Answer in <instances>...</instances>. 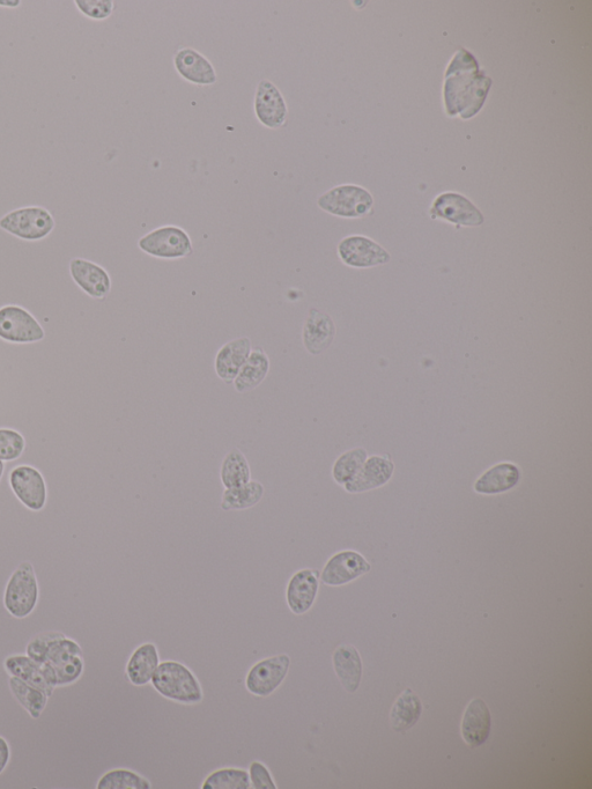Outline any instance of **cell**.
Masks as SVG:
<instances>
[{"instance_id": "cell-33", "label": "cell", "mask_w": 592, "mask_h": 789, "mask_svg": "<svg viewBox=\"0 0 592 789\" xmlns=\"http://www.w3.org/2000/svg\"><path fill=\"white\" fill-rule=\"evenodd\" d=\"M99 789H151L152 785L138 773L129 770H113L103 776L98 783Z\"/></svg>"}, {"instance_id": "cell-30", "label": "cell", "mask_w": 592, "mask_h": 789, "mask_svg": "<svg viewBox=\"0 0 592 789\" xmlns=\"http://www.w3.org/2000/svg\"><path fill=\"white\" fill-rule=\"evenodd\" d=\"M9 684L13 696L33 719H39L48 704V695L39 688L11 676Z\"/></svg>"}, {"instance_id": "cell-17", "label": "cell", "mask_w": 592, "mask_h": 789, "mask_svg": "<svg viewBox=\"0 0 592 789\" xmlns=\"http://www.w3.org/2000/svg\"><path fill=\"white\" fill-rule=\"evenodd\" d=\"M336 337V324L327 313L312 308L302 330V342L310 355L327 351Z\"/></svg>"}, {"instance_id": "cell-12", "label": "cell", "mask_w": 592, "mask_h": 789, "mask_svg": "<svg viewBox=\"0 0 592 789\" xmlns=\"http://www.w3.org/2000/svg\"><path fill=\"white\" fill-rule=\"evenodd\" d=\"M431 217L464 227H477L485 221L483 213L469 198L456 193H444L436 197L432 204Z\"/></svg>"}, {"instance_id": "cell-16", "label": "cell", "mask_w": 592, "mask_h": 789, "mask_svg": "<svg viewBox=\"0 0 592 789\" xmlns=\"http://www.w3.org/2000/svg\"><path fill=\"white\" fill-rule=\"evenodd\" d=\"M320 589V574L316 570L303 569L292 575L286 588L288 608L295 615L306 614L313 608Z\"/></svg>"}, {"instance_id": "cell-26", "label": "cell", "mask_w": 592, "mask_h": 789, "mask_svg": "<svg viewBox=\"0 0 592 789\" xmlns=\"http://www.w3.org/2000/svg\"><path fill=\"white\" fill-rule=\"evenodd\" d=\"M4 667L11 676L34 685V687L46 692L48 697L54 695L55 688L48 683L46 677L42 674L40 666L28 655L9 656L4 662Z\"/></svg>"}, {"instance_id": "cell-23", "label": "cell", "mask_w": 592, "mask_h": 789, "mask_svg": "<svg viewBox=\"0 0 592 789\" xmlns=\"http://www.w3.org/2000/svg\"><path fill=\"white\" fill-rule=\"evenodd\" d=\"M521 481V471L513 463H500L487 470L475 484L481 494H498L515 488Z\"/></svg>"}, {"instance_id": "cell-31", "label": "cell", "mask_w": 592, "mask_h": 789, "mask_svg": "<svg viewBox=\"0 0 592 789\" xmlns=\"http://www.w3.org/2000/svg\"><path fill=\"white\" fill-rule=\"evenodd\" d=\"M367 460L364 448H355L340 455L332 467V477L339 485H345L357 476L359 470Z\"/></svg>"}, {"instance_id": "cell-36", "label": "cell", "mask_w": 592, "mask_h": 789, "mask_svg": "<svg viewBox=\"0 0 592 789\" xmlns=\"http://www.w3.org/2000/svg\"><path fill=\"white\" fill-rule=\"evenodd\" d=\"M249 778L250 784L256 789L277 788L275 780H273L270 771L262 763L254 762L250 765Z\"/></svg>"}, {"instance_id": "cell-5", "label": "cell", "mask_w": 592, "mask_h": 789, "mask_svg": "<svg viewBox=\"0 0 592 789\" xmlns=\"http://www.w3.org/2000/svg\"><path fill=\"white\" fill-rule=\"evenodd\" d=\"M39 582L32 563H21L7 581L4 606L14 618H26L39 602Z\"/></svg>"}, {"instance_id": "cell-2", "label": "cell", "mask_w": 592, "mask_h": 789, "mask_svg": "<svg viewBox=\"0 0 592 789\" xmlns=\"http://www.w3.org/2000/svg\"><path fill=\"white\" fill-rule=\"evenodd\" d=\"M471 57L468 51H460L447 73V75H453L451 78L448 77L446 84L448 112L450 115L461 112L462 119H470L471 116L478 113L485 101L488 87L491 85L490 79L480 75L472 80L465 79L473 66L477 65L476 60H473L464 71Z\"/></svg>"}, {"instance_id": "cell-27", "label": "cell", "mask_w": 592, "mask_h": 789, "mask_svg": "<svg viewBox=\"0 0 592 789\" xmlns=\"http://www.w3.org/2000/svg\"><path fill=\"white\" fill-rule=\"evenodd\" d=\"M423 704L420 698L411 689H406L392 706L390 719L392 728L396 732H403L412 728L420 719Z\"/></svg>"}, {"instance_id": "cell-28", "label": "cell", "mask_w": 592, "mask_h": 789, "mask_svg": "<svg viewBox=\"0 0 592 789\" xmlns=\"http://www.w3.org/2000/svg\"><path fill=\"white\" fill-rule=\"evenodd\" d=\"M265 488L261 482L250 481L239 488L226 489L222 493V511H244L256 506L264 497Z\"/></svg>"}, {"instance_id": "cell-9", "label": "cell", "mask_w": 592, "mask_h": 789, "mask_svg": "<svg viewBox=\"0 0 592 789\" xmlns=\"http://www.w3.org/2000/svg\"><path fill=\"white\" fill-rule=\"evenodd\" d=\"M338 256L347 267L369 269L390 262L391 256L379 243L362 235H351L339 242Z\"/></svg>"}, {"instance_id": "cell-29", "label": "cell", "mask_w": 592, "mask_h": 789, "mask_svg": "<svg viewBox=\"0 0 592 789\" xmlns=\"http://www.w3.org/2000/svg\"><path fill=\"white\" fill-rule=\"evenodd\" d=\"M220 479L225 489L239 488L251 481V469L246 455L234 448L222 460Z\"/></svg>"}, {"instance_id": "cell-14", "label": "cell", "mask_w": 592, "mask_h": 789, "mask_svg": "<svg viewBox=\"0 0 592 789\" xmlns=\"http://www.w3.org/2000/svg\"><path fill=\"white\" fill-rule=\"evenodd\" d=\"M254 107L257 120L264 127L269 129L284 127L288 114L286 101L278 87L270 80L264 79L258 84Z\"/></svg>"}, {"instance_id": "cell-34", "label": "cell", "mask_w": 592, "mask_h": 789, "mask_svg": "<svg viewBox=\"0 0 592 789\" xmlns=\"http://www.w3.org/2000/svg\"><path fill=\"white\" fill-rule=\"evenodd\" d=\"M25 448L24 435L12 429H0V460L16 461L24 454Z\"/></svg>"}, {"instance_id": "cell-20", "label": "cell", "mask_w": 592, "mask_h": 789, "mask_svg": "<svg viewBox=\"0 0 592 789\" xmlns=\"http://www.w3.org/2000/svg\"><path fill=\"white\" fill-rule=\"evenodd\" d=\"M250 353L251 341L248 337L233 339L222 346L214 360V370L219 378L226 383H233Z\"/></svg>"}, {"instance_id": "cell-21", "label": "cell", "mask_w": 592, "mask_h": 789, "mask_svg": "<svg viewBox=\"0 0 592 789\" xmlns=\"http://www.w3.org/2000/svg\"><path fill=\"white\" fill-rule=\"evenodd\" d=\"M394 474V464L386 457L373 456L366 460L357 476L344 485L347 492L361 493L380 488L390 481Z\"/></svg>"}, {"instance_id": "cell-8", "label": "cell", "mask_w": 592, "mask_h": 789, "mask_svg": "<svg viewBox=\"0 0 592 789\" xmlns=\"http://www.w3.org/2000/svg\"><path fill=\"white\" fill-rule=\"evenodd\" d=\"M142 252L162 260H177L194 253L189 234L177 226L159 227L138 241Z\"/></svg>"}, {"instance_id": "cell-15", "label": "cell", "mask_w": 592, "mask_h": 789, "mask_svg": "<svg viewBox=\"0 0 592 789\" xmlns=\"http://www.w3.org/2000/svg\"><path fill=\"white\" fill-rule=\"evenodd\" d=\"M71 278L81 291L92 299H105L111 291V278L108 271L85 258H72L70 265Z\"/></svg>"}, {"instance_id": "cell-10", "label": "cell", "mask_w": 592, "mask_h": 789, "mask_svg": "<svg viewBox=\"0 0 592 789\" xmlns=\"http://www.w3.org/2000/svg\"><path fill=\"white\" fill-rule=\"evenodd\" d=\"M290 667L291 659L287 654H279L257 662L249 670L246 678L248 691L258 697L272 695L285 681Z\"/></svg>"}, {"instance_id": "cell-7", "label": "cell", "mask_w": 592, "mask_h": 789, "mask_svg": "<svg viewBox=\"0 0 592 789\" xmlns=\"http://www.w3.org/2000/svg\"><path fill=\"white\" fill-rule=\"evenodd\" d=\"M46 337L42 324L26 308L18 305L0 307V339L12 344H32Z\"/></svg>"}, {"instance_id": "cell-38", "label": "cell", "mask_w": 592, "mask_h": 789, "mask_svg": "<svg viewBox=\"0 0 592 789\" xmlns=\"http://www.w3.org/2000/svg\"><path fill=\"white\" fill-rule=\"evenodd\" d=\"M5 464L2 460H0V479H2L4 475Z\"/></svg>"}, {"instance_id": "cell-35", "label": "cell", "mask_w": 592, "mask_h": 789, "mask_svg": "<svg viewBox=\"0 0 592 789\" xmlns=\"http://www.w3.org/2000/svg\"><path fill=\"white\" fill-rule=\"evenodd\" d=\"M80 13L92 20H106L115 9L113 0H76L74 2Z\"/></svg>"}, {"instance_id": "cell-32", "label": "cell", "mask_w": 592, "mask_h": 789, "mask_svg": "<svg viewBox=\"0 0 592 789\" xmlns=\"http://www.w3.org/2000/svg\"><path fill=\"white\" fill-rule=\"evenodd\" d=\"M251 787L249 773L239 769H222L210 774L203 789H248Z\"/></svg>"}, {"instance_id": "cell-19", "label": "cell", "mask_w": 592, "mask_h": 789, "mask_svg": "<svg viewBox=\"0 0 592 789\" xmlns=\"http://www.w3.org/2000/svg\"><path fill=\"white\" fill-rule=\"evenodd\" d=\"M491 712L483 699H475L466 707L462 721V736L472 748L483 746L490 737Z\"/></svg>"}, {"instance_id": "cell-1", "label": "cell", "mask_w": 592, "mask_h": 789, "mask_svg": "<svg viewBox=\"0 0 592 789\" xmlns=\"http://www.w3.org/2000/svg\"><path fill=\"white\" fill-rule=\"evenodd\" d=\"M26 654L40 666L55 689L76 683L84 673L83 650L77 641L61 632L39 634L29 641Z\"/></svg>"}, {"instance_id": "cell-3", "label": "cell", "mask_w": 592, "mask_h": 789, "mask_svg": "<svg viewBox=\"0 0 592 789\" xmlns=\"http://www.w3.org/2000/svg\"><path fill=\"white\" fill-rule=\"evenodd\" d=\"M161 696L182 704L202 702L203 691L191 670L176 661L160 663L151 680Z\"/></svg>"}, {"instance_id": "cell-18", "label": "cell", "mask_w": 592, "mask_h": 789, "mask_svg": "<svg viewBox=\"0 0 592 789\" xmlns=\"http://www.w3.org/2000/svg\"><path fill=\"white\" fill-rule=\"evenodd\" d=\"M174 65L177 73L191 84L210 86L217 83L216 69L195 49L185 48L177 51Z\"/></svg>"}, {"instance_id": "cell-11", "label": "cell", "mask_w": 592, "mask_h": 789, "mask_svg": "<svg viewBox=\"0 0 592 789\" xmlns=\"http://www.w3.org/2000/svg\"><path fill=\"white\" fill-rule=\"evenodd\" d=\"M9 482L13 493L28 510L39 512L46 506L47 483L39 470L26 464L16 467L11 471Z\"/></svg>"}, {"instance_id": "cell-22", "label": "cell", "mask_w": 592, "mask_h": 789, "mask_svg": "<svg viewBox=\"0 0 592 789\" xmlns=\"http://www.w3.org/2000/svg\"><path fill=\"white\" fill-rule=\"evenodd\" d=\"M333 667L347 692L358 690L362 678V661L357 648L342 645L333 653Z\"/></svg>"}, {"instance_id": "cell-6", "label": "cell", "mask_w": 592, "mask_h": 789, "mask_svg": "<svg viewBox=\"0 0 592 789\" xmlns=\"http://www.w3.org/2000/svg\"><path fill=\"white\" fill-rule=\"evenodd\" d=\"M318 208L329 215L357 219L366 217L372 211L374 198L365 188L344 184L330 189L317 199Z\"/></svg>"}, {"instance_id": "cell-24", "label": "cell", "mask_w": 592, "mask_h": 789, "mask_svg": "<svg viewBox=\"0 0 592 789\" xmlns=\"http://www.w3.org/2000/svg\"><path fill=\"white\" fill-rule=\"evenodd\" d=\"M270 372V359L261 349L251 351L246 364L243 365L234 380L236 392L249 393L256 389L266 379Z\"/></svg>"}, {"instance_id": "cell-4", "label": "cell", "mask_w": 592, "mask_h": 789, "mask_svg": "<svg viewBox=\"0 0 592 789\" xmlns=\"http://www.w3.org/2000/svg\"><path fill=\"white\" fill-rule=\"evenodd\" d=\"M56 221L42 206H25L0 218V230L24 241H41L55 230Z\"/></svg>"}, {"instance_id": "cell-13", "label": "cell", "mask_w": 592, "mask_h": 789, "mask_svg": "<svg viewBox=\"0 0 592 789\" xmlns=\"http://www.w3.org/2000/svg\"><path fill=\"white\" fill-rule=\"evenodd\" d=\"M369 571L370 564L360 553L351 550L340 551L325 564L321 580L327 586H344Z\"/></svg>"}, {"instance_id": "cell-37", "label": "cell", "mask_w": 592, "mask_h": 789, "mask_svg": "<svg viewBox=\"0 0 592 789\" xmlns=\"http://www.w3.org/2000/svg\"><path fill=\"white\" fill-rule=\"evenodd\" d=\"M11 761V748L5 737L0 736V774H2Z\"/></svg>"}, {"instance_id": "cell-25", "label": "cell", "mask_w": 592, "mask_h": 789, "mask_svg": "<svg viewBox=\"0 0 592 789\" xmlns=\"http://www.w3.org/2000/svg\"><path fill=\"white\" fill-rule=\"evenodd\" d=\"M159 665V653L155 645L147 643L139 646L132 653L127 665V675L130 682L137 687H143V685L150 683Z\"/></svg>"}]
</instances>
